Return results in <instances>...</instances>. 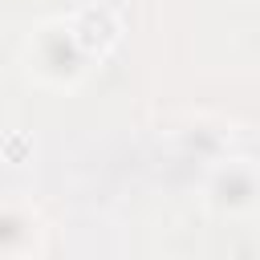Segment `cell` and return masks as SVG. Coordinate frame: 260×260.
<instances>
[{
  "label": "cell",
  "instance_id": "cell-1",
  "mask_svg": "<svg viewBox=\"0 0 260 260\" xmlns=\"http://www.w3.org/2000/svg\"><path fill=\"white\" fill-rule=\"evenodd\" d=\"M24 69L37 85L45 89H77L89 73V61L81 57V49L73 45L69 28H65V16H53V20H41L28 41H24Z\"/></svg>",
  "mask_w": 260,
  "mask_h": 260
},
{
  "label": "cell",
  "instance_id": "cell-2",
  "mask_svg": "<svg viewBox=\"0 0 260 260\" xmlns=\"http://www.w3.org/2000/svg\"><path fill=\"white\" fill-rule=\"evenodd\" d=\"M256 195H260V175H256V162L248 154H236V158H219L203 183V203L207 211L223 215V219H236V215H252L256 211Z\"/></svg>",
  "mask_w": 260,
  "mask_h": 260
},
{
  "label": "cell",
  "instance_id": "cell-3",
  "mask_svg": "<svg viewBox=\"0 0 260 260\" xmlns=\"http://www.w3.org/2000/svg\"><path fill=\"white\" fill-rule=\"evenodd\" d=\"M65 28L73 37V45L81 49V57L93 65V61H106L118 45H122V16L110 8V4H81L65 16Z\"/></svg>",
  "mask_w": 260,
  "mask_h": 260
},
{
  "label": "cell",
  "instance_id": "cell-4",
  "mask_svg": "<svg viewBox=\"0 0 260 260\" xmlns=\"http://www.w3.org/2000/svg\"><path fill=\"white\" fill-rule=\"evenodd\" d=\"M45 228L32 207L0 203V260H37Z\"/></svg>",
  "mask_w": 260,
  "mask_h": 260
},
{
  "label": "cell",
  "instance_id": "cell-5",
  "mask_svg": "<svg viewBox=\"0 0 260 260\" xmlns=\"http://www.w3.org/2000/svg\"><path fill=\"white\" fill-rule=\"evenodd\" d=\"M0 154H4V162H24L32 154V138L24 130H4L0 134Z\"/></svg>",
  "mask_w": 260,
  "mask_h": 260
}]
</instances>
